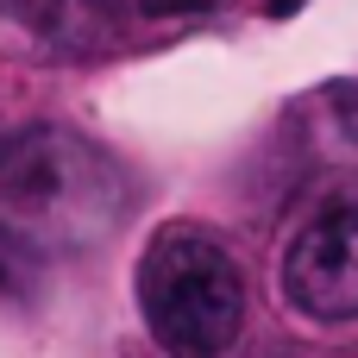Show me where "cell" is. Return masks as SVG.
<instances>
[{
  "label": "cell",
  "instance_id": "obj_1",
  "mask_svg": "<svg viewBox=\"0 0 358 358\" xmlns=\"http://www.w3.org/2000/svg\"><path fill=\"white\" fill-rule=\"evenodd\" d=\"M120 170L76 132L38 126L0 145V239L88 245L120 220Z\"/></svg>",
  "mask_w": 358,
  "mask_h": 358
},
{
  "label": "cell",
  "instance_id": "obj_2",
  "mask_svg": "<svg viewBox=\"0 0 358 358\" xmlns=\"http://www.w3.org/2000/svg\"><path fill=\"white\" fill-rule=\"evenodd\" d=\"M138 308L164 352L227 358L245 327V277L201 227H164L138 258Z\"/></svg>",
  "mask_w": 358,
  "mask_h": 358
},
{
  "label": "cell",
  "instance_id": "obj_3",
  "mask_svg": "<svg viewBox=\"0 0 358 358\" xmlns=\"http://www.w3.org/2000/svg\"><path fill=\"white\" fill-rule=\"evenodd\" d=\"M283 289L308 321H358V201H334L296 233Z\"/></svg>",
  "mask_w": 358,
  "mask_h": 358
},
{
  "label": "cell",
  "instance_id": "obj_4",
  "mask_svg": "<svg viewBox=\"0 0 358 358\" xmlns=\"http://www.w3.org/2000/svg\"><path fill=\"white\" fill-rule=\"evenodd\" d=\"M0 19L44 50H94L113 31V0H0Z\"/></svg>",
  "mask_w": 358,
  "mask_h": 358
},
{
  "label": "cell",
  "instance_id": "obj_5",
  "mask_svg": "<svg viewBox=\"0 0 358 358\" xmlns=\"http://www.w3.org/2000/svg\"><path fill=\"white\" fill-rule=\"evenodd\" d=\"M220 0H145V13H208Z\"/></svg>",
  "mask_w": 358,
  "mask_h": 358
},
{
  "label": "cell",
  "instance_id": "obj_6",
  "mask_svg": "<svg viewBox=\"0 0 358 358\" xmlns=\"http://www.w3.org/2000/svg\"><path fill=\"white\" fill-rule=\"evenodd\" d=\"M6 245H13V239H0V289H13V258H6Z\"/></svg>",
  "mask_w": 358,
  "mask_h": 358
},
{
  "label": "cell",
  "instance_id": "obj_7",
  "mask_svg": "<svg viewBox=\"0 0 358 358\" xmlns=\"http://www.w3.org/2000/svg\"><path fill=\"white\" fill-rule=\"evenodd\" d=\"M296 6H302V0H271V13H296Z\"/></svg>",
  "mask_w": 358,
  "mask_h": 358
}]
</instances>
